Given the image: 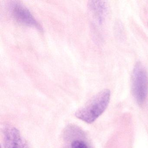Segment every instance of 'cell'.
Returning a JSON list of instances; mask_svg holds the SVG:
<instances>
[{
  "instance_id": "cell-5",
  "label": "cell",
  "mask_w": 148,
  "mask_h": 148,
  "mask_svg": "<svg viewBox=\"0 0 148 148\" xmlns=\"http://www.w3.org/2000/svg\"><path fill=\"white\" fill-rule=\"evenodd\" d=\"M5 148H29L19 131L14 127L7 126L4 131Z\"/></svg>"
},
{
  "instance_id": "cell-1",
  "label": "cell",
  "mask_w": 148,
  "mask_h": 148,
  "mask_svg": "<svg viewBox=\"0 0 148 148\" xmlns=\"http://www.w3.org/2000/svg\"><path fill=\"white\" fill-rule=\"evenodd\" d=\"M110 98V91L105 89L94 96L84 107L78 110L75 116L87 123L95 121L107 108Z\"/></svg>"
},
{
  "instance_id": "cell-2",
  "label": "cell",
  "mask_w": 148,
  "mask_h": 148,
  "mask_svg": "<svg viewBox=\"0 0 148 148\" xmlns=\"http://www.w3.org/2000/svg\"><path fill=\"white\" fill-rule=\"evenodd\" d=\"M132 89L138 104L143 103L148 91V75L145 67L140 62L134 66L132 75Z\"/></svg>"
},
{
  "instance_id": "cell-3",
  "label": "cell",
  "mask_w": 148,
  "mask_h": 148,
  "mask_svg": "<svg viewBox=\"0 0 148 148\" xmlns=\"http://www.w3.org/2000/svg\"><path fill=\"white\" fill-rule=\"evenodd\" d=\"M11 12L13 18L19 23L35 27L39 30L42 28L30 11L19 2H14L11 5Z\"/></svg>"
},
{
  "instance_id": "cell-4",
  "label": "cell",
  "mask_w": 148,
  "mask_h": 148,
  "mask_svg": "<svg viewBox=\"0 0 148 148\" xmlns=\"http://www.w3.org/2000/svg\"><path fill=\"white\" fill-rule=\"evenodd\" d=\"M64 135V148H90L85 135L79 127L68 126Z\"/></svg>"
},
{
  "instance_id": "cell-6",
  "label": "cell",
  "mask_w": 148,
  "mask_h": 148,
  "mask_svg": "<svg viewBox=\"0 0 148 148\" xmlns=\"http://www.w3.org/2000/svg\"><path fill=\"white\" fill-rule=\"evenodd\" d=\"M89 9L99 23H102L107 14L108 7L105 1H92L88 3Z\"/></svg>"
}]
</instances>
